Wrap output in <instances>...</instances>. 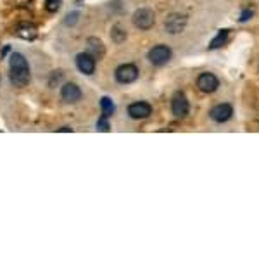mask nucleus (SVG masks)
Segmentation results:
<instances>
[{"instance_id": "nucleus-3", "label": "nucleus", "mask_w": 259, "mask_h": 259, "mask_svg": "<svg viewBox=\"0 0 259 259\" xmlns=\"http://www.w3.org/2000/svg\"><path fill=\"white\" fill-rule=\"evenodd\" d=\"M138 68H136L133 62H128V64H121L120 68L114 71V78H116L118 83L121 85H130V83L136 82L138 80Z\"/></svg>"}, {"instance_id": "nucleus-18", "label": "nucleus", "mask_w": 259, "mask_h": 259, "mask_svg": "<svg viewBox=\"0 0 259 259\" xmlns=\"http://www.w3.org/2000/svg\"><path fill=\"white\" fill-rule=\"evenodd\" d=\"M97 128L100 130V131H109V123H107V118L106 116H102L100 118L99 121H97Z\"/></svg>"}, {"instance_id": "nucleus-2", "label": "nucleus", "mask_w": 259, "mask_h": 259, "mask_svg": "<svg viewBox=\"0 0 259 259\" xmlns=\"http://www.w3.org/2000/svg\"><path fill=\"white\" fill-rule=\"evenodd\" d=\"M131 19H133L135 28H138V30H142V31H147L156 24V12H154L152 9H149V7H142V9L133 12Z\"/></svg>"}, {"instance_id": "nucleus-16", "label": "nucleus", "mask_w": 259, "mask_h": 259, "mask_svg": "<svg viewBox=\"0 0 259 259\" xmlns=\"http://www.w3.org/2000/svg\"><path fill=\"white\" fill-rule=\"evenodd\" d=\"M100 107H102V116H106V118L113 116L114 109H116V107H114V102L109 99V97H102V100H100Z\"/></svg>"}, {"instance_id": "nucleus-13", "label": "nucleus", "mask_w": 259, "mask_h": 259, "mask_svg": "<svg viewBox=\"0 0 259 259\" xmlns=\"http://www.w3.org/2000/svg\"><path fill=\"white\" fill-rule=\"evenodd\" d=\"M16 35L19 38H23V40H33V38L37 37V28L30 23H23L17 26Z\"/></svg>"}, {"instance_id": "nucleus-19", "label": "nucleus", "mask_w": 259, "mask_h": 259, "mask_svg": "<svg viewBox=\"0 0 259 259\" xmlns=\"http://www.w3.org/2000/svg\"><path fill=\"white\" fill-rule=\"evenodd\" d=\"M253 10H242V14H240V21H242V23H244V21H247V19H251V17H253Z\"/></svg>"}, {"instance_id": "nucleus-7", "label": "nucleus", "mask_w": 259, "mask_h": 259, "mask_svg": "<svg viewBox=\"0 0 259 259\" xmlns=\"http://www.w3.org/2000/svg\"><path fill=\"white\" fill-rule=\"evenodd\" d=\"M82 88H80L76 83H71V82H68V83H64L62 85V88H61V97H62V100H64L66 104H76V102H80L82 100Z\"/></svg>"}, {"instance_id": "nucleus-14", "label": "nucleus", "mask_w": 259, "mask_h": 259, "mask_svg": "<svg viewBox=\"0 0 259 259\" xmlns=\"http://www.w3.org/2000/svg\"><path fill=\"white\" fill-rule=\"evenodd\" d=\"M127 30H125L121 24H114L113 30H111V38H113L114 43H123L127 40Z\"/></svg>"}, {"instance_id": "nucleus-12", "label": "nucleus", "mask_w": 259, "mask_h": 259, "mask_svg": "<svg viewBox=\"0 0 259 259\" xmlns=\"http://www.w3.org/2000/svg\"><path fill=\"white\" fill-rule=\"evenodd\" d=\"M90 55H92L95 61H99V59L104 57V54H106V47H104L102 40L97 37H90L88 40H86V50Z\"/></svg>"}, {"instance_id": "nucleus-1", "label": "nucleus", "mask_w": 259, "mask_h": 259, "mask_svg": "<svg viewBox=\"0 0 259 259\" xmlns=\"http://www.w3.org/2000/svg\"><path fill=\"white\" fill-rule=\"evenodd\" d=\"M9 78L10 83L17 88H23L30 83L31 80V71H30V64H28L26 57H24L21 52H12L9 61Z\"/></svg>"}, {"instance_id": "nucleus-11", "label": "nucleus", "mask_w": 259, "mask_h": 259, "mask_svg": "<svg viewBox=\"0 0 259 259\" xmlns=\"http://www.w3.org/2000/svg\"><path fill=\"white\" fill-rule=\"evenodd\" d=\"M128 114L131 120H145L152 114V106L149 102H133L128 106Z\"/></svg>"}, {"instance_id": "nucleus-8", "label": "nucleus", "mask_w": 259, "mask_h": 259, "mask_svg": "<svg viewBox=\"0 0 259 259\" xmlns=\"http://www.w3.org/2000/svg\"><path fill=\"white\" fill-rule=\"evenodd\" d=\"M95 66H97V61L88 54V52H80L76 55V68L83 73V75H93L95 73Z\"/></svg>"}, {"instance_id": "nucleus-6", "label": "nucleus", "mask_w": 259, "mask_h": 259, "mask_svg": "<svg viewBox=\"0 0 259 259\" xmlns=\"http://www.w3.org/2000/svg\"><path fill=\"white\" fill-rule=\"evenodd\" d=\"M171 111L176 118H185L190 111V104H188V99L185 97L183 92H176L173 95V100H171Z\"/></svg>"}, {"instance_id": "nucleus-15", "label": "nucleus", "mask_w": 259, "mask_h": 259, "mask_svg": "<svg viewBox=\"0 0 259 259\" xmlns=\"http://www.w3.org/2000/svg\"><path fill=\"white\" fill-rule=\"evenodd\" d=\"M228 42V30H221L219 31L218 35H216V38H213V42H211V45H209V48H219V47H223V45Z\"/></svg>"}, {"instance_id": "nucleus-4", "label": "nucleus", "mask_w": 259, "mask_h": 259, "mask_svg": "<svg viewBox=\"0 0 259 259\" xmlns=\"http://www.w3.org/2000/svg\"><path fill=\"white\" fill-rule=\"evenodd\" d=\"M187 23H188V19L185 14L171 12L170 16L166 17V21H164V30H166V33H170V35H178L187 28Z\"/></svg>"}, {"instance_id": "nucleus-5", "label": "nucleus", "mask_w": 259, "mask_h": 259, "mask_svg": "<svg viewBox=\"0 0 259 259\" xmlns=\"http://www.w3.org/2000/svg\"><path fill=\"white\" fill-rule=\"evenodd\" d=\"M171 55H173V52H171V48L168 47V45H156V47H152L149 50L147 57H149L150 64L164 66L171 61Z\"/></svg>"}, {"instance_id": "nucleus-9", "label": "nucleus", "mask_w": 259, "mask_h": 259, "mask_svg": "<svg viewBox=\"0 0 259 259\" xmlns=\"http://www.w3.org/2000/svg\"><path fill=\"white\" fill-rule=\"evenodd\" d=\"M209 116L216 123H226L230 118L233 116V107L230 104H216L211 111H209Z\"/></svg>"}, {"instance_id": "nucleus-17", "label": "nucleus", "mask_w": 259, "mask_h": 259, "mask_svg": "<svg viewBox=\"0 0 259 259\" xmlns=\"http://www.w3.org/2000/svg\"><path fill=\"white\" fill-rule=\"evenodd\" d=\"M61 3H62V0H45V7H47L48 12H57Z\"/></svg>"}, {"instance_id": "nucleus-20", "label": "nucleus", "mask_w": 259, "mask_h": 259, "mask_svg": "<svg viewBox=\"0 0 259 259\" xmlns=\"http://www.w3.org/2000/svg\"><path fill=\"white\" fill-rule=\"evenodd\" d=\"M76 21H78V12H73L68 16V19H66V24H75Z\"/></svg>"}, {"instance_id": "nucleus-21", "label": "nucleus", "mask_w": 259, "mask_h": 259, "mask_svg": "<svg viewBox=\"0 0 259 259\" xmlns=\"http://www.w3.org/2000/svg\"><path fill=\"white\" fill-rule=\"evenodd\" d=\"M0 82H2V76H0Z\"/></svg>"}, {"instance_id": "nucleus-10", "label": "nucleus", "mask_w": 259, "mask_h": 259, "mask_svg": "<svg viewBox=\"0 0 259 259\" xmlns=\"http://www.w3.org/2000/svg\"><path fill=\"white\" fill-rule=\"evenodd\" d=\"M197 86H199L201 92L213 93V92L218 90L219 82H218V78L213 75V73H202V75H199V78H197Z\"/></svg>"}]
</instances>
